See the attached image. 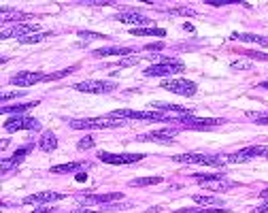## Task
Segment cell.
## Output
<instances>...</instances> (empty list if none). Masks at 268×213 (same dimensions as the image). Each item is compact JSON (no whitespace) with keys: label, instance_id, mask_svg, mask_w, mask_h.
Segmentation results:
<instances>
[{"label":"cell","instance_id":"cell-1","mask_svg":"<svg viewBox=\"0 0 268 213\" xmlns=\"http://www.w3.org/2000/svg\"><path fill=\"white\" fill-rule=\"evenodd\" d=\"M172 162L181 164H202V166H223L221 153H181V156H172Z\"/></svg>","mask_w":268,"mask_h":213},{"label":"cell","instance_id":"cell-2","mask_svg":"<svg viewBox=\"0 0 268 213\" xmlns=\"http://www.w3.org/2000/svg\"><path fill=\"white\" fill-rule=\"evenodd\" d=\"M68 126L75 128V130H89V128H119V126H124V120H117V118H111V115H105V118L70 120Z\"/></svg>","mask_w":268,"mask_h":213},{"label":"cell","instance_id":"cell-3","mask_svg":"<svg viewBox=\"0 0 268 213\" xmlns=\"http://www.w3.org/2000/svg\"><path fill=\"white\" fill-rule=\"evenodd\" d=\"M183 70H185L183 62L172 60V58H162V60H158L156 64H151L149 68H145V75L147 77H168V75L183 73Z\"/></svg>","mask_w":268,"mask_h":213},{"label":"cell","instance_id":"cell-4","mask_svg":"<svg viewBox=\"0 0 268 213\" xmlns=\"http://www.w3.org/2000/svg\"><path fill=\"white\" fill-rule=\"evenodd\" d=\"M111 118L117 120H145V122H170L172 115L166 113H151V111H132V109H117V111L108 113Z\"/></svg>","mask_w":268,"mask_h":213},{"label":"cell","instance_id":"cell-5","mask_svg":"<svg viewBox=\"0 0 268 213\" xmlns=\"http://www.w3.org/2000/svg\"><path fill=\"white\" fill-rule=\"evenodd\" d=\"M170 122L181 124V126H188V128H213V126H221L223 124L221 118H198V115H181V118L172 115Z\"/></svg>","mask_w":268,"mask_h":213},{"label":"cell","instance_id":"cell-6","mask_svg":"<svg viewBox=\"0 0 268 213\" xmlns=\"http://www.w3.org/2000/svg\"><path fill=\"white\" fill-rule=\"evenodd\" d=\"M75 90H79V92H87V94H107V92L117 90V83L115 81H102V79H87V81L77 83Z\"/></svg>","mask_w":268,"mask_h":213},{"label":"cell","instance_id":"cell-7","mask_svg":"<svg viewBox=\"0 0 268 213\" xmlns=\"http://www.w3.org/2000/svg\"><path fill=\"white\" fill-rule=\"evenodd\" d=\"M41 122L30 118V115H19V118H11L4 122V130L6 132H17V130H38Z\"/></svg>","mask_w":268,"mask_h":213},{"label":"cell","instance_id":"cell-8","mask_svg":"<svg viewBox=\"0 0 268 213\" xmlns=\"http://www.w3.org/2000/svg\"><path fill=\"white\" fill-rule=\"evenodd\" d=\"M162 88L172 94H179V96H194L198 90L196 83L189 79H166V81H162Z\"/></svg>","mask_w":268,"mask_h":213},{"label":"cell","instance_id":"cell-9","mask_svg":"<svg viewBox=\"0 0 268 213\" xmlns=\"http://www.w3.org/2000/svg\"><path fill=\"white\" fill-rule=\"evenodd\" d=\"M145 156L143 153H108V152H100L98 160L105 164H134L140 162Z\"/></svg>","mask_w":268,"mask_h":213},{"label":"cell","instance_id":"cell-10","mask_svg":"<svg viewBox=\"0 0 268 213\" xmlns=\"http://www.w3.org/2000/svg\"><path fill=\"white\" fill-rule=\"evenodd\" d=\"M36 32H38V26H34V24H13V26H4L2 32H0V38H13L15 36L19 41V38L36 34Z\"/></svg>","mask_w":268,"mask_h":213},{"label":"cell","instance_id":"cell-11","mask_svg":"<svg viewBox=\"0 0 268 213\" xmlns=\"http://www.w3.org/2000/svg\"><path fill=\"white\" fill-rule=\"evenodd\" d=\"M124 198L121 192H108V194H85V196H79V203L83 207H89V205H113Z\"/></svg>","mask_w":268,"mask_h":213},{"label":"cell","instance_id":"cell-12","mask_svg":"<svg viewBox=\"0 0 268 213\" xmlns=\"http://www.w3.org/2000/svg\"><path fill=\"white\" fill-rule=\"evenodd\" d=\"M115 19L121 24H130V26H149L151 24V19L145 15V13H140V11H134V9H126V11H119V13H115Z\"/></svg>","mask_w":268,"mask_h":213},{"label":"cell","instance_id":"cell-13","mask_svg":"<svg viewBox=\"0 0 268 213\" xmlns=\"http://www.w3.org/2000/svg\"><path fill=\"white\" fill-rule=\"evenodd\" d=\"M266 153H268V150H264V147H245V150H241V152L226 153L223 160H226V162H247V160L258 158V156L266 158Z\"/></svg>","mask_w":268,"mask_h":213},{"label":"cell","instance_id":"cell-14","mask_svg":"<svg viewBox=\"0 0 268 213\" xmlns=\"http://www.w3.org/2000/svg\"><path fill=\"white\" fill-rule=\"evenodd\" d=\"M177 132L175 128H164V130H151V132H147V134H138V141H158V143H172L177 137Z\"/></svg>","mask_w":268,"mask_h":213},{"label":"cell","instance_id":"cell-15","mask_svg":"<svg viewBox=\"0 0 268 213\" xmlns=\"http://www.w3.org/2000/svg\"><path fill=\"white\" fill-rule=\"evenodd\" d=\"M41 81H45V75L30 73V70H22V73H15L11 77V83L13 86H19V88H28V86H34V83H41Z\"/></svg>","mask_w":268,"mask_h":213},{"label":"cell","instance_id":"cell-16","mask_svg":"<svg viewBox=\"0 0 268 213\" xmlns=\"http://www.w3.org/2000/svg\"><path fill=\"white\" fill-rule=\"evenodd\" d=\"M64 194L60 192H38V194H32L28 198H24V205H47V203H57L62 201Z\"/></svg>","mask_w":268,"mask_h":213},{"label":"cell","instance_id":"cell-17","mask_svg":"<svg viewBox=\"0 0 268 213\" xmlns=\"http://www.w3.org/2000/svg\"><path fill=\"white\" fill-rule=\"evenodd\" d=\"M32 15L30 13H24V11H15V9H6V6H2L0 9V22H2L4 26L9 22H24V19H30Z\"/></svg>","mask_w":268,"mask_h":213},{"label":"cell","instance_id":"cell-18","mask_svg":"<svg viewBox=\"0 0 268 213\" xmlns=\"http://www.w3.org/2000/svg\"><path fill=\"white\" fill-rule=\"evenodd\" d=\"M151 107L160 109V111H170V113H175L177 118H181V115H194L191 109H185L181 105H172V102H151Z\"/></svg>","mask_w":268,"mask_h":213},{"label":"cell","instance_id":"cell-19","mask_svg":"<svg viewBox=\"0 0 268 213\" xmlns=\"http://www.w3.org/2000/svg\"><path fill=\"white\" fill-rule=\"evenodd\" d=\"M202 188L213 190V192H228V190L239 188V182H228V179H219V182H209V183H202Z\"/></svg>","mask_w":268,"mask_h":213},{"label":"cell","instance_id":"cell-20","mask_svg":"<svg viewBox=\"0 0 268 213\" xmlns=\"http://www.w3.org/2000/svg\"><path fill=\"white\" fill-rule=\"evenodd\" d=\"M87 162H68V164H57V166H51V173L55 175H66V173H77L81 169H85Z\"/></svg>","mask_w":268,"mask_h":213},{"label":"cell","instance_id":"cell-21","mask_svg":"<svg viewBox=\"0 0 268 213\" xmlns=\"http://www.w3.org/2000/svg\"><path fill=\"white\" fill-rule=\"evenodd\" d=\"M38 105V102L34 100V102H19V105H2V113H9V115H22L24 111H30V109H34Z\"/></svg>","mask_w":268,"mask_h":213},{"label":"cell","instance_id":"cell-22","mask_svg":"<svg viewBox=\"0 0 268 213\" xmlns=\"http://www.w3.org/2000/svg\"><path fill=\"white\" fill-rule=\"evenodd\" d=\"M132 54L130 47H100L94 51L96 58H107V56H128Z\"/></svg>","mask_w":268,"mask_h":213},{"label":"cell","instance_id":"cell-23","mask_svg":"<svg viewBox=\"0 0 268 213\" xmlns=\"http://www.w3.org/2000/svg\"><path fill=\"white\" fill-rule=\"evenodd\" d=\"M38 147H41L43 152H54L55 147H57V137L51 130L43 132L41 134V141H38Z\"/></svg>","mask_w":268,"mask_h":213},{"label":"cell","instance_id":"cell-24","mask_svg":"<svg viewBox=\"0 0 268 213\" xmlns=\"http://www.w3.org/2000/svg\"><path fill=\"white\" fill-rule=\"evenodd\" d=\"M194 203L198 207H223V198H215V196H202V194H196L191 196Z\"/></svg>","mask_w":268,"mask_h":213},{"label":"cell","instance_id":"cell-25","mask_svg":"<svg viewBox=\"0 0 268 213\" xmlns=\"http://www.w3.org/2000/svg\"><path fill=\"white\" fill-rule=\"evenodd\" d=\"M232 38H239V41H245V43H255V45H262V47H268V36H260V34H251V32H245V34H232Z\"/></svg>","mask_w":268,"mask_h":213},{"label":"cell","instance_id":"cell-26","mask_svg":"<svg viewBox=\"0 0 268 213\" xmlns=\"http://www.w3.org/2000/svg\"><path fill=\"white\" fill-rule=\"evenodd\" d=\"M130 34H134V36H164L166 30L149 26V28H130Z\"/></svg>","mask_w":268,"mask_h":213},{"label":"cell","instance_id":"cell-27","mask_svg":"<svg viewBox=\"0 0 268 213\" xmlns=\"http://www.w3.org/2000/svg\"><path fill=\"white\" fill-rule=\"evenodd\" d=\"M49 36H51V32H36V34L19 38V43H22V45H34V43H41V41H45V38H49Z\"/></svg>","mask_w":268,"mask_h":213},{"label":"cell","instance_id":"cell-28","mask_svg":"<svg viewBox=\"0 0 268 213\" xmlns=\"http://www.w3.org/2000/svg\"><path fill=\"white\" fill-rule=\"evenodd\" d=\"M30 152H32V145H24V147H19V150H17L15 153H13V158H9V160L17 166V164H22V162H24V158L28 156Z\"/></svg>","mask_w":268,"mask_h":213},{"label":"cell","instance_id":"cell-29","mask_svg":"<svg viewBox=\"0 0 268 213\" xmlns=\"http://www.w3.org/2000/svg\"><path fill=\"white\" fill-rule=\"evenodd\" d=\"M162 182V177H136L132 179L130 185H134V188H140V185H156Z\"/></svg>","mask_w":268,"mask_h":213},{"label":"cell","instance_id":"cell-30","mask_svg":"<svg viewBox=\"0 0 268 213\" xmlns=\"http://www.w3.org/2000/svg\"><path fill=\"white\" fill-rule=\"evenodd\" d=\"M175 213H223L221 207H196V209H179Z\"/></svg>","mask_w":268,"mask_h":213},{"label":"cell","instance_id":"cell-31","mask_svg":"<svg viewBox=\"0 0 268 213\" xmlns=\"http://www.w3.org/2000/svg\"><path fill=\"white\" fill-rule=\"evenodd\" d=\"M168 13H170V15H188V17L198 15V11L188 9V6H177V9H168Z\"/></svg>","mask_w":268,"mask_h":213},{"label":"cell","instance_id":"cell-32","mask_svg":"<svg viewBox=\"0 0 268 213\" xmlns=\"http://www.w3.org/2000/svg\"><path fill=\"white\" fill-rule=\"evenodd\" d=\"M77 66H70V68H64V70H57V73H51V75H45V81H55V79H60V77H66L70 75L75 70Z\"/></svg>","mask_w":268,"mask_h":213},{"label":"cell","instance_id":"cell-33","mask_svg":"<svg viewBox=\"0 0 268 213\" xmlns=\"http://www.w3.org/2000/svg\"><path fill=\"white\" fill-rule=\"evenodd\" d=\"M22 96H26L24 92H4L2 96H0V100H2V105H6L9 100H15V98H22Z\"/></svg>","mask_w":268,"mask_h":213},{"label":"cell","instance_id":"cell-34","mask_svg":"<svg viewBox=\"0 0 268 213\" xmlns=\"http://www.w3.org/2000/svg\"><path fill=\"white\" fill-rule=\"evenodd\" d=\"M77 147H79V150H83V152H85V150H92V147H94V139H92V137H83L79 143H77Z\"/></svg>","mask_w":268,"mask_h":213},{"label":"cell","instance_id":"cell-35","mask_svg":"<svg viewBox=\"0 0 268 213\" xmlns=\"http://www.w3.org/2000/svg\"><path fill=\"white\" fill-rule=\"evenodd\" d=\"M247 58H253V60H262V62H268V54H262V51H245Z\"/></svg>","mask_w":268,"mask_h":213},{"label":"cell","instance_id":"cell-36","mask_svg":"<svg viewBox=\"0 0 268 213\" xmlns=\"http://www.w3.org/2000/svg\"><path fill=\"white\" fill-rule=\"evenodd\" d=\"M138 62H140L138 58H121V60L115 64H117V66H134V64H138Z\"/></svg>","mask_w":268,"mask_h":213},{"label":"cell","instance_id":"cell-37","mask_svg":"<svg viewBox=\"0 0 268 213\" xmlns=\"http://www.w3.org/2000/svg\"><path fill=\"white\" fill-rule=\"evenodd\" d=\"M81 38H107L105 34H98V32H89V30H79Z\"/></svg>","mask_w":268,"mask_h":213},{"label":"cell","instance_id":"cell-38","mask_svg":"<svg viewBox=\"0 0 268 213\" xmlns=\"http://www.w3.org/2000/svg\"><path fill=\"white\" fill-rule=\"evenodd\" d=\"M249 118H251L253 122H258V124H266V126H268V113H262V115H253V113H249Z\"/></svg>","mask_w":268,"mask_h":213},{"label":"cell","instance_id":"cell-39","mask_svg":"<svg viewBox=\"0 0 268 213\" xmlns=\"http://www.w3.org/2000/svg\"><path fill=\"white\" fill-rule=\"evenodd\" d=\"M232 68H236V70H249V68H251V62H234L232 64Z\"/></svg>","mask_w":268,"mask_h":213},{"label":"cell","instance_id":"cell-40","mask_svg":"<svg viewBox=\"0 0 268 213\" xmlns=\"http://www.w3.org/2000/svg\"><path fill=\"white\" fill-rule=\"evenodd\" d=\"M145 49H149V51H162V49H164V43H153V45H145Z\"/></svg>","mask_w":268,"mask_h":213},{"label":"cell","instance_id":"cell-41","mask_svg":"<svg viewBox=\"0 0 268 213\" xmlns=\"http://www.w3.org/2000/svg\"><path fill=\"white\" fill-rule=\"evenodd\" d=\"M230 2H234V0H209L211 6H223V4H230Z\"/></svg>","mask_w":268,"mask_h":213},{"label":"cell","instance_id":"cell-42","mask_svg":"<svg viewBox=\"0 0 268 213\" xmlns=\"http://www.w3.org/2000/svg\"><path fill=\"white\" fill-rule=\"evenodd\" d=\"M251 213H268V198H266V203L262 205V207H258V209H253Z\"/></svg>","mask_w":268,"mask_h":213},{"label":"cell","instance_id":"cell-43","mask_svg":"<svg viewBox=\"0 0 268 213\" xmlns=\"http://www.w3.org/2000/svg\"><path fill=\"white\" fill-rule=\"evenodd\" d=\"M51 211H54L51 207H41V209H34L32 213H51Z\"/></svg>","mask_w":268,"mask_h":213},{"label":"cell","instance_id":"cell-44","mask_svg":"<svg viewBox=\"0 0 268 213\" xmlns=\"http://www.w3.org/2000/svg\"><path fill=\"white\" fill-rule=\"evenodd\" d=\"M73 213H98V211H94V209H79V211H73Z\"/></svg>","mask_w":268,"mask_h":213},{"label":"cell","instance_id":"cell-45","mask_svg":"<svg viewBox=\"0 0 268 213\" xmlns=\"http://www.w3.org/2000/svg\"><path fill=\"white\" fill-rule=\"evenodd\" d=\"M258 88H260V90H268V81H260Z\"/></svg>","mask_w":268,"mask_h":213},{"label":"cell","instance_id":"cell-46","mask_svg":"<svg viewBox=\"0 0 268 213\" xmlns=\"http://www.w3.org/2000/svg\"><path fill=\"white\" fill-rule=\"evenodd\" d=\"M77 182H87V177L83 175V173H79V175H77Z\"/></svg>","mask_w":268,"mask_h":213},{"label":"cell","instance_id":"cell-47","mask_svg":"<svg viewBox=\"0 0 268 213\" xmlns=\"http://www.w3.org/2000/svg\"><path fill=\"white\" fill-rule=\"evenodd\" d=\"M260 196H262V198H268V188H266V190H262V194H260Z\"/></svg>","mask_w":268,"mask_h":213},{"label":"cell","instance_id":"cell-48","mask_svg":"<svg viewBox=\"0 0 268 213\" xmlns=\"http://www.w3.org/2000/svg\"><path fill=\"white\" fill-rule=\"evenodd\" d=\"M266 158H268V153H266Z\"/></svg>","mask_w":268,"mask_h":213}]
</instances>
